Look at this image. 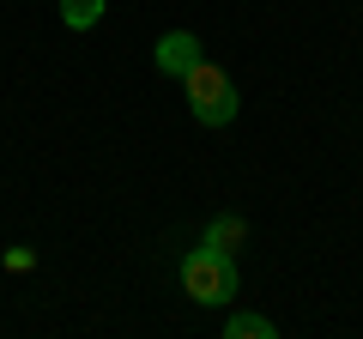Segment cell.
I'll return each mask as SVG.
<instances>
[{
    "mask_svg": "<svg viewBox=\"0 0 363 339\" xmlns=\"http://www.w3.org/2000/svg\"><path fill=\"white\" fill-rule=\"evenodd\" d=\"M182 85H188V109H194V121H206V128H230V121H236V85H230L224 67L200 61Z\"/></svg>",
    "mask_w": 363,
    "mask_h": 339,
    "instance_id": "cell-1",
    "label": "cell"
},
{
    "mask_svg": "<svg viewBox=\"0 0 363 339\" xmlns=\"http://www.w3.org/2000/svg\"><path fill=\"white\" fill-rule=\"evenodd\" d=\"M182 291H188L194 303H230L236 297V261L200 243L194 255L182 261Z\"/></svg>",
    "mask_w": 363,
    "mask_h": 339,
    "instance_id": "cell-2",
    "label": "cell"
},
{
    "mask_svg": "<svg viewBox=\"0 0 363 339\" xmlns=\"http://www.w3.org/2000/svg\"><path fill=\"white\" fill-rule=\"evenodd\" d=\"M200 61H206V55H200V37H194V30H169V37H157V73L188 79Z\"/></svg>",
    "mask_w": 363,
    "mask_h": 339,
    "instance_id": "cell-3",
    "label": "cell"
},
{
    "mask_svg": "<svg viewBox=\"0 0 363 339\" xmlns=\"http://www.w3.org/2000/svg\"><path fill=\"white\" fill-rule=\"evenodd\" d=\"M242 236H248V224L230 218V212L206 224V248H218V255H236V248H242Z\"/></svg>",
    "mask_w": 363,
    "mask_h": 339,
    "instance_id": "cell-4",
    "label": "cell"
},
{
    "mask_svg": "<svg viewBox=\"0 0 363 339\" xmlns=\"http://www.w3.org/2000/svg\"><path fill=\"white\" fill-rule=\"evenodd\" d=\"M272 333H279V327H272L267 315H242L236 309L230 321H224V339H272Z\"/></svg>",
    "mask_w": 363,
    "mask_h": 339,
    "instance_id": "cell-5",
    "label": "cell"
},
{
    "mask_svg": "<svg viewBox=\"0 0 363 339\" xmlns=\"http://www.w3.org/2000/svg\"><path fill=\"white\" fill-rule=\"evenodd\" d=\"M61 18L73 30H91L97 18H104V0H61Z\"/></svg>",
    "mask_w": 363,
    "mask_h": 339,
    "instance_id": "cell-6",
    "label": "cell"
}]
</instances>
